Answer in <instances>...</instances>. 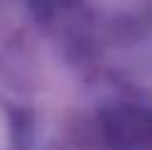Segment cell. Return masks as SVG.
Masks as SVG:
<instances>
[{
	"label": "cell",
	"mask_w": 152,
	"mask_h": 150,
	"mask_svg": "<svg viewBox=\"0 0 152 150\" xmlns=\"http://www.w3.org/2000/svg\"><path fill=\"white\" fill-rule=\"evenodd\" d=\"M100 130L112 150L152 148V112L137 105H117L102 112Z\"/></svg>",
	"instance_id": "6da1fadb"
}]
</instances>
